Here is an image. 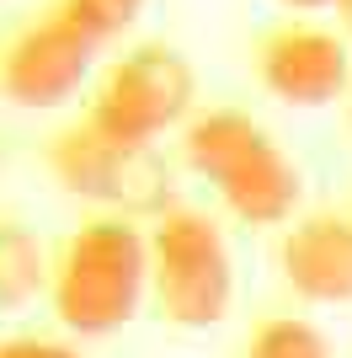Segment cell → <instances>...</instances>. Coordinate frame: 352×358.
I'll return each mask as SVG.
<instances>
[{"label":"cell","instance_id":"8","mask_svg":"<svg viewBox=\"0 0 352 358\" xmlns=\"http://www.w3.org/2000/svg\"><path fill=\"white\" fill-rule=\"evenodd\" d=\"M283 278L299 299L347 305L352 299V214H305L283 236Z\"/></svg>","mask_w":352,"mask_h":358},{"label":"cell","instance_id":"1","mask_svg":"<svg viewBox=\"0 0 352 358\" xmlns=\"http://www.w3.org/2000/svg\"><path fill=\"white\" fill-rule=\"evenodd\" d=\"M182 161L203 182H214L219 203L240 224H288L305 198L299 166L240 107H214L192 118L182 134Z\"/></svg>","mask_w":352,"mask_h":358},{"label":"cell","instance_id":"4","mask_svg":"<svg viewBox=\"0 0 352 358\" xmlns=\"http://www.w3.org/2000/svg\"><path fill=\"white\" fill-rule=\"evenodd\" d=\"M149 294L171 327L203 331L224 321L235 294L230 246L198 209H166L149 230Z\"/></svg>","mask_w":352,"mask_h":358},{"label":"cell","instance_id":"14","mask_svg":"<svg viewBox=\"0 0 352 358\" xmlns=\"http://www.w3.org/2000/svg\"><path fill=\"white\" fill-rule=\"evenodd\" d=\"M337 22H342V27L352 32V0H337Z\"/></svg>","mask_w":352,"mask_h":358},{"label":"cell","instance_id":"2","mask_svg":"<svg viewBox=\"0 0 352 358\" xmlns=\"http://www.w3.org/2000/svg\"><path fill=\"white\" fill-rule=\"evenodd\" d=\"M149 284V236H139L133 220H86L64 241V252L48 278V305L59 327L80 337H107L129 327Z\"/></svg>","mask_w":352,"mask_h":358},{"label":"cell","instance_id":"7","mask_svg":"<svg viewBox=\"0 0 352 358\" xmlns=\"http://www.w3.org/2000/svg\"><path fill=\"white\" fill-rule=\"evenodd\" d=\"M256 80L288 107H331L347 102L352 86V54L331 27L315 22H283L256 38Z\"/></svg>","mask_w":352,"mask_h":358},{"label":"cell","instance_id":"5","mask_svg":"<svg viewBox=\"0 0 352 358\" xmlns=\"http://www.w3.org/2000/svg\"><path fill=\"white\" fill-rule=\"evenodd\" d=\"M192 96H198L192 64L171 43H133L102 70L86 118L129 145H155L166 129L187 118Z\"/></svg>","mask_w":352,"mask_h":358},{"label":"cell","instance_id":"9","mask_svg":"<svg viewBox=\"0 0 352 358\" xmlns=\"http://www.w3.org/2000/svg\"><path fill=\"white\" fill-rule=\"evenodd\" d=\"M54 278L43 246L22 220L0 214V310H22L27 299H38Z\"/></svg>","mask_w":352,"mask_h":358},{"label":"cell","instance_id":"12","mask_svg":"<svg viewBox=\"0 0 352 358\" xmlns=\"http://www.w3.org/2000/svg\"><path fill=\"white\" fill-rule=\"evenodd\" d=\"M0 358H80V353L64 343H48V337H6Z\"/></svg>","mask_w":352,"mask_h":358},{"label":"cell","instance_id":"15","mask_svg":"<svg viewBox=\"0 0 352 358\" xmlns=\"http://www.w3.org/2000/svg\"><path fill=\"white\" fill-rule=\"evenodd\" d=\"M342 107H347V129H352V86H347V102H342Z\"/></svg>","mask_w":352,"mask_h":358},{"label":"cell","instance_id":"3","mask_svg":"<svg viewBox=\"0 0 352 358\" xmlns=\"http://www.w3.org/2000/svg\"><path fill=\"white\" fill-rule=\"evenodd\" d=\"M43 161L64 193L102 203L117 220L171 209V166L155 155V145H129V139L96 129L91 118L59 129L48 139Z\"/></svg>","mask_w":352,"mask_h":358},{"label":"cell","instance_id":"10","mask_svg":"<svg viewBox=\"0 0 352 358\" xmlns=\"http://www.w3.org/2000/svg\"><path fill=\"white\" fill-rule=\"evenodd\" d=\"M246 358H331V343L305 315H267L246 337Z\"/></svg>","mask_w":352,"mask_h":358},{"label":"cell","instance_id":"13","mask_svg":"<svg viewBox=\"0 0 352 358\" xmlns=\"http://www.w3.org/2000/svg\"><path fill=\"white\" fill-rule=\"evenodd\" d=\"M278 6H288V11H321V6H331L337 11V0H278Z\"/></svg>","mask_w":352,"mask_h":358},{"label":"cell","instance_id":"6","mask_svg":"<svg viewBox=\"0 0 352 358\" xmlns=\"http://www.w3.org/2000/svg\"><path fill=\"white\" fill-rule=\"evenodd\" d=\"M96 48V38H86L64 11L48 6L0 43V96L11 107H59L91 75Z\"/></svg>","mask_w":352,"mask_h":358},{"label":"cell","instance_id":"11","mask_svg":"<svg viewBox=\"0 0 352 358\" xmlns=\"http://www.w3.org/2000/svg\"><path fill=\"white\" fill-rule=\"evenodd\" d=\"M54 11H64L86 38L107 43L123 27H133V16L145 11V0H54Z\"/></svg>","mask_w":352,"mask_h":358}]
</instances>
